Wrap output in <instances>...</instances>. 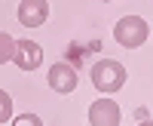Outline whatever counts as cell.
Here are the masks:
<instances>
[{"instance_id":"cell-1","label":"cell","mask_w":153,"mask_h":126,"mask_svg":"<svg viewBox=\"0 0 153 126\" xmlns=\"http://www.w3.org/2000/svg\"><path fill=\"white\" fill-rule=\"evenodd\" d=\"M92 86L98 92H120L123 86H126V68H123V62L117 58H101L92 65Z\"/></svg>"},{"instance_id":"cell-2","label":"cell","mask_w":153,"mask_h":126,"mask_svg":"<svg viewBox=\"0 0 153 126\" xmlns=\"http://www.w3.org/2000/svg\"><path fill=\"white\" fill-rule=\"evenodd\" d=\"M147 37H150V25L141 16H123L113 25V40L120 46H126V49H138Z\"/></svg>"},{"instance_id":"cell-3","label":"cell","mask_w":153,"mask_h":126,"mask_svg":"<svg viewBox=\"0 0 153 126\" xmlns=\"http://www.w3.org/2000/svg\"><path fill=\"white\" fill-rule=\"evenodd\" d=\"M12 62L22 71H37L43 62V46L37 40H16V49H12Z\"/></svg>"},{"instance_id":"cell-4","label":"cell","mask_w":153,"mask_h":126,"mask_svg":"<svg viewBox=\"0 0 153 126\" xmlns=\"http://www.w3.org/2000/svg\"><path fill=\"white\" fill-rule=\"evenodd\" d=\"M120 105L113 98H95L89 105V123L92 126H120Z\"/></svg>"},{"instance_id":"cell-5","label":"cell","mask_w":153,"mask_h":126,"mask_svg":"<svg viewBox=\"0 0 153 126\" xmlns=\"http://www.w3.org/2000/svg\"><path fill=\"white\" fill-rule=\"evenodd\" d=\"M49 19V0H22L19 3V22L25 28H40Z\"/></svg>"},{"instance_id":"cell-6","label":"cell","mask_w":153,"mask_h":126,"mask_svg":"<svg viewBox=\"0 0 153 126\" xmlns=\"http://www.w3.org/2000/svg\"><path fill=\"white\" fill-rule=\"evenodd\" d=\"M46 80H49V86H52L55 92H61V95H68V92L76 89V71H74L71 65H65V62H55V65L49 68Z\"/></svg>"},{"instance_id":"cell-7","label":"cell","mask_w":153,"mask_h":126,"mask_svg":"<svg viewBox=\"0 0 153 126\" xmlns=\"http://www.w3.org/2000/svg\"><path fill=\"white\" fill-rule=\"evenodd\" d=\"M12 49H16V40H12V34L0 31V65L12 62Z\"/></svg>"},{"instance_id":"cell-8","label":"cell","mask_w":153,"mask_h":126,"mask_svg":"<svg viewBox=\"0 0 153 126\" xmlns=\"http://www.w3.org/2000/svg\"><path fill=\"white\" fill-rule=\"evenodd\" d=\"M9 117H12V98H9V92L0 89V123H6Z\"/></svg>"},{"instance_id":"cell-9","label":"cell","mask_w":153,"mask_h":126,"mask_svg":"<svg viewBox=\"0 0 153 126\" xmlns=\"http://www.w3.org/2000/svg\"><path fill=\"white\" fill-rule=\"evenodd\" d=\"M12 126H43V120L37 114H19L16 120H12Z\"/></svg>"},{"instance_id":"cell-10","label":"cell","mask_w":153,"mask_h":126,"mask_svg":"<svg viewBox=\"0 0 153 126\" xmlns=\"http://www.w3.org/2000/svg\"><path fill=\"white\" fill-rule=\"evenodd\" d=\"M138 126H153V120H141V123H138Z\"/></svg>"},{"instance_id":"cell-11","label":"cell","mask_w":153,"mask_h":126,"mask_svg":"<svg viewBox=\"0 0 153 126\" xmlns=\"http://www.w3.org/2000/svg\"><path fill=\"white\" fill-rule=\"evenodd\" d=\"M104 3H110V0H104Z\"/></svg>"}]
</instances>
